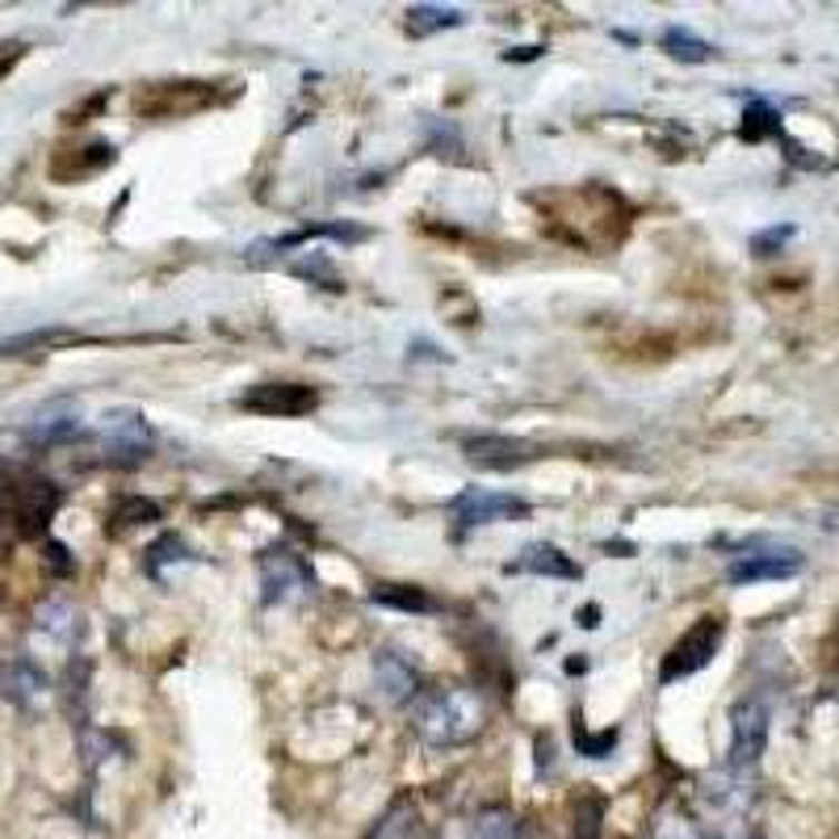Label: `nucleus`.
<instances>
[{"label": "nucleus", "instance_id": "28", "mask_svg": "<svg viewBox=\"0 0 839 839\" xmlns=\"http://www.w3.org/2000/svg\"><path fill=\"white\" fill-rule=\"evenodd\" d=\"M47 563H51V571L68 575L72 571V554H68V546H59V542H47Z\"/></svg>", "mask_w": 839, "mask_h": 839}, {"label": "nucleus", "instance_id": "6", "mask_svg": "<svg viewBox=\"0 0 839 839\" xmlns=\"http://www.w3.org/2000/svg\"><path fill=\"white\" fill-rule=\"evenodd\" d=\"M256 575H260V596H265V604H298L310 592L307 559L294 554L290 546L260 550Z\"/></svg>", "mask_w": 839, "mask_h": 839}, {"label": "nucleus", "instance_id": "26", "mask_svg": "<svg viewBox=\"0 0 839 839\" xmlns=\"http://www.w3.org/2000/svg\"><path fill=\"white\" fill-rule=\"evenodd\" d=\"M601 819H604L601 798H580V810H575V839H601Z\"/></svg>", "mask_w": 839, "mask_h": 839}, {"label": "nucleus", "instance_id": "7", "mask_svg": "<svg viewBox=\"0 0 839 839\" xmlns=\"http://www.w3.org/2000/svg\"><path fill=\"white\" fill-rule=\"evenodd\" d=\"M239 407L253 412V416H269V420H294V416H307L319 407V395L315 386L303 383H256L239 395Z\"/></svg>", "mask_w": 839, "mask_h": 839}, {"label": "nucleus", "instance_id": "24", "mask_svg": "<svg viewBox=\"0 0 839 839\" xmlns=\"http://www.w3.org/2000/svg\"><path fill=\"white\" fill-rule=\"evenodd\" d=\"M618 743H621V730L618 727H609V730H601V734H592V730H584L580 722H575V748H580V756H588V760H609Z\"/></svg>", "mask_w": 839, "mask_h": 839}, {"label": "nucleus", "instance_id": "13", "mask_svg": "<svg viewBox=\"0 0 839 839\" xmlns=\"http://www.w3.org/2000/svg\"><path fill=\"white\" fill-rule=\"evenodd\" d=\"M509 575H542V580H580L584 571L580 563L563 554L554 542H530L516 559L509 563Z\"/></svg>", "mask_w": 839, "mask_h": 839}, {"label": "nucleus", "instance_id": "15", "mask_svg": "<svg viewBox=\"0 0 839 839\" xmlns=\"http://www.w3.org/2000/svg\"><path fill=\"white\" fill-rule=\"evenodd\" d=\"M466 839H530V827L512 806H483L475 819L466 822Z\"/></svg>", "mask_w": 839, "mask_h": 839}, {"label": "nucleus", "instance_id": "22", "mask_svg": "<svg viewBox=\"0 0 839 839\" xmlns=\"http://www.w3.org/2000/svg\"><path fill=\"white\" fill-rule=\"evenodd\" d=\"M290 274L310 282V286H324V290H345L340 277H336V265L324 253H307L298 256V260H290Z\"/></svg>", "mask_w": 839, "mask_h": 839}, {"label": "nucleus", "instance_id": "23", "mask_svg": "<svg viewBox=\"0 0 839 839\" xmlns=\"http://www.w3.org/2000/svg\"><path fill=\"white\" fill-rule=\"evenodd\" d=\"M151 521H160V504L147 495H127L113 509V530H135V525H151Z\"/></svg>", "mask_w": 839, "mask_h": 839}, {"label": "nucleus", "instance_id": "1", "mask_svg": "<svg viewBox=\"0 0 839 839\" xmlns=\"http://www.w3.org/2000/svg\"><path fill=\"white\" fill-rule=\"evenodd\" d=\"M487 727V705L475 689L445 684V689H420L412 701V730L424 748H466Z\"/></svg>", "mask_w": 839, "mask_h": 839}, {"label": "nucleus", "instance_id": "14", "mask_svg": "<svg viewBox=\"0 0 839 839\" xmlns=\"http://www.w3.org/2000/svg\"><path fill=\"white\" fill-rule=\"evenodd\" d=\"M362 839H424V819H420V806L403 793L386 806L383 815L374 819V827Z\"/></svg>", "mask_w": 839, "mask_h": 839}, {"label": "nucleus", "instance_id": "18", "mask_svg": "<svg viewBox=\"0 0 839 839\" xmlns=\"http://www.w3.org/2000/svg\"><path fill=\"white\" fill-rule=\"evenodd\" d=\"M189 563H194V550L185 546L177 533H165L160 542H151V546H147V559H144L147 575H156V580H165L168 566H189Z\"/></svg>", "mask_w": 839, "mask_h": 839}, {"label": "nucleus", "instance_id": "2", "mask_svg": "<svg viewBox=\"0 0 839 839\" xmlns=\"http://www.w3.org/2000/svg\"><path fill=\"white\" fill-rule=\"evenodd\" d=\"M751 806H756V772H734L718 764L697 784V839H751Z\"/></svg>", "mask_w": 839, "mask_h": 839}, {"label": "nucleus", "instance_id": "12", "mask_svg": "<svg viewBox=\"0 0 839 839\" xmlns=\"http://www.w3.org/2000/svg\"><path fill=\"white\" fill-rule=\"evenodd\" d=\"M374 697L383 705H407L420 697V675L416 668L399 655V651H378L374 655Z\"/></svg>", "mask_w": 839, "mask_h": 839}, {"label": "nucleus", "instance_id": "27", "mask_svg": "<svg viewBox=\"0 0 839 839\" xmlns=\"http://www.w3.org/2000/svg\"><path fill=\"white\" fill-rule=\"evenodd\" d=\"M793 239V227L784 223V227H768V231H760V236H751V253L756 256H777Z\"/></svg>", "mask_w": 839, "mask_h": 839}, {"label": "nucleus", "instance_id": "8", "mask_svg": "<svg viewBox=\"0 0 839 839\" xmlns=\"http://www.w3.org/2000/svg\"><path fill=\"white\" fill-rule=\"evenodd\" d=\"M450 516L462 530H478V525H495V521H525L530 504L504 492H487V487H466L462 495L450 500Z\"/></svg>", "mask_w": 839, "mask_h": 839}, {"label": "nucleus", "instance_id": "5", "mask_svg": "<svg viewBox=\"0 0 839 839\" xmlns=\"http://www.w3.org/2000/svg\"><path fill=\"white\" fill-rule=\"evenodd\" d=\"M806 566V554L798 546H781V542H748L743 554H734V563L727 566L730 584H764V580H793Z\"/></svg>", "mask_w": 839, "mask_h": 839}, {"label": "nucleus", "instance_id": "20", "mask_svg": "<svg viewBox=\"0 0 839 839\" xmlns=\"http://www.w3.org/2000/svg\"><path fill=\"white\" fill-rule=\"evenodd\" d=\"M454 26H462V13L445 9V4H416V9H407V34L412 38L441 34V30H454Z\"/></svg>", "mask_w": 839, "mask_h": 839}, {"label": "nucleus", "instance_id": "25", "mask_svg": "<svg viewBox=\"0 0 839 839\" xmlns=\"http://www.w3.org/2000/svg\"><path fill=\"white\" fill-rule=\"evenodd\" d=\"M38 630H47L51 639L68 642L76 634V621H72V609L68 604H47V609H38Z\"/></svg>", "mask_w": 839, "mask_h": 839}, {"label": "nucleus", "instance_id": "21", "mask_svg": "<svg viewBox=\"0 0 839 839\" xmlns=\"http://www.w3.org/2000/svg\"><path fill=\"white\" fill-rule=\"evenodd\" d=\"M739 135L748 139V144H764V139H781L784 127H781V113L772 110L768 101H751L748 110H743V127H739Z\"/></svg>", "mask_w": 839, "mask_h": 839}, {"label": "nucleus", "instance_id": "4", "mask_svg": "<svg viewBox=\"0 0 839 839\" xmlns=\"http://www.w3.org/2000/svg\"><path fill=\"white\" fill-rule=\"evenodd\" d=\"M768 727H772V705L760 693L739 697L730 705V751L722 764L734 772H756L760 756L768 748Z\"/></svg>", "mask_w": 839, "mask_h": 839}, {"label": "nucleus", "instance_id": "10", "mask_svg": "<svg viewBox=\"0 0 839 839\" xmlns=\"http://www.w3.org/2000/svg\"><path fill=\"white\" fill-rule=\"evenodd\" d=\"M106 445L113 466H139L151 450V428L139 412H110L106 416Z\"/></svg>", "mask_w": 839, "mask_h": 839}, {"label": "nucleus", "instance_id": "11", "mask_svg": "<svg viewBox=\"0 0 839 839\" xmlns=\"http://www.w3.org/2000/svg\"><path fill=\"white\" fill-rule=\"evenodd\" d=\"M0 693L18 710H38L51 697V680H47V672L38 668L34 659H9L0 668Z\"/></svg>", "mask_w": 839, "mask_h": 839}, {"label": "nucleus", "instance_id": "17", "mask_svg": "<svg viewBox=\"0 0 839 839\" xmlns=\"http://www.w3.org/2000/svg\"><path fill=\"white\" fill-rule=\"evenodd\" d=\"M369 601L383 609H399V613H437V601L416 584H374Z\"/></svg>", "mask_w": 839, "mask_h": 839}, {"label": "nucleus", "instance_id": "3", "mask_svg": "<svg viewBox=\"0 0 839 839\" xmlns=\"http://www.w3.org/2000/svg\"><path fill=\"white\" fill-rule=\"evenodd\" d=\"M722 639H727V621L718 618V613L697 618L693 625L668 646V655L659 663V684H675V680H689V675H697L701 668H710Z\"/></svg>", "mask_w": 839, "mask_h": 839}, {"label": "nucleus", "instance_id": "16", "mask_svg": "<svg viewBox=\"0 0 839 839\" xmlns=\"http://www.w3.org/2000/svg\"><path fill=\"white\" fill-rule=\"evenodd\" d=\"M72 433H76L72 403H47V407H38L34 416H30V424H26V441H34V445H56V441L72 437Z\"/></svg>", "mask_w": 839, "mask_h": 839}, {"label": "nucleus", "instance_id": "19", "mask_svg": "<svg viewBox=\"0 0 839 839\" xmlns=\"http://www.w3.org/2000/svg\"><path fill=\"white\" fill-rule=\"evenodd\" d=\"M659 47L672 59H680V63H705V59L718 56L705 38H697L693 30H680V26H668L663 38H659Z\"/></svg>", "mask_w": 839, "mask_h": 839}, {"label": "nucleus", "instance_id": "9", "mask_svg": "<svg viewBox=\"0 0 839 839\" xmlns=\"http://www.w3.org/2000/svg\"><path fill=\"white\" fill-rule=\"evenodd\" d=\"M462 454H466V462L471 466H478V471H521V466H530L537 454V445H530V441L521 437H495V433H483V437H466L462 441Z\"/></svg>", "mask_w": 839, "mask_h": 839}, {"label": "nucleus", "instance_id": "29", "mask_svg": "<svg viewBox=\"0 0 839 839\" xmlns=\"http://www.w3.org/2000/svg\"><path fill=\"white\" fill-rule=\"evenodd\" d=\"M437 839H445V836H437Z\"/></svg>", "mask_w": 839, "mask_h": 839}]
</instances>
